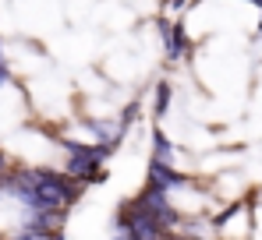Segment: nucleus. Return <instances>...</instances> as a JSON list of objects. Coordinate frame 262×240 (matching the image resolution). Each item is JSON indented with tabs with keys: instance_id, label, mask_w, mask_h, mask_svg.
Returning <instances> with one entry per match:
<instances>
[{
	"instance_id": "nucleus-1",
	"label": "nucleus",
	"mask_w": 262,
	"mask_h": 240,
	"mask_svg": "<svg viewBox=\"0 0 262 240\" xmlns=\"http://www.w3.org/2000/svg\"><path fill=\"white\" fill-rule=\"evenodd\" d=\"M25 177H29V191H32L39 212L71 215V208L85 195V187H78L71 177L60 173V166H29L25 162Z\"/></svg>"
},
{
	"instance_id": "nucleus-2",
	"label": "nucleus",
	"mask_w": 262,
	"mask_h": 240,
	"mask_svg": "<svg viewBox=\"0 0 262 240\" xmlns=\"http://www.w3.org/2000/svg\"><path fill=\"white\" fill-rule=\"evenodd\" d=\"M131 208H138L142 215H149V219H156L167 233H174L177 223H181V208L174 205V198L167 195V191H160V187H152V184H142L135 195H131Z\"/></svg>"
},
{
	"instance_id": "nucleus-3",
	"label": "nucleus",
	"mask_w": 262,
	"mask_h": 240,
	"mask_svg": "<svg viewBox=\"0 0 262 240\" xmlns=\"http://www.w3.org/2000/svg\"><path fill=\"white\" fill-rule=\"evenodd\" d=\"M156 32H160V46H163V60L167 64H181L191 57L195 42L188 39L184 32V21L181 18H167V14H156Z\"/></svg>"
},
{
	"instance_id": "nucleus-4",
	"label": "nucleus",
	"mask_w": 262,
	"mask_h": 240,
	"mask_svg": "<svg viewBox=\"0 0 262 240\" xmlns=\"http://www.w3.org/2000/svg\"><path fill=\"white\" fill-rule=\"evenodd\" d=\"M145 184H152V187H160V191H167V195L174 198L177 191H191V187H195V177H188L184 170H177L170 162L149 159L145 162Z\"/></svg>"
},
{
	"instance_id": "nucleus-5",
	"label": "nucleus",
	"mask_w": 262,
	"mask_h": 240,
	"mask_svg": "<svg viewBox=\"0 0 262 240\" xmlns=\"http://www.w3.org/2000/svg\"><path fill=\"white\" fill-rule=\"evenodd\" d=\"M149 159H156V162H170L174 166L177 159V145L167 138V131H163V124H149Z\"/></svg>"
},
{
	"instance_id": "nucleus-6",
	"label": "nucleus",
	"mask_w": 262,
	"mask_h": 240,
	"mask_svg": "<svg viewBox=\"0 0 262 240\" xmlns=\"http://www.w3.org/2000/svg\"><path fill=\"white\" fill-rule=\"evenodd\" d=\"M170 106H174V85L167 78H160L156 88H152V124H163L167 113H170Z\"/></svg>"
},
{
	"instance_id": "nucleus-7",
	"label": "nucleus",
	"mask_w": 262,
	"mask_h": 240,
	"mask_svg": "<svg viewBox=\"0 0 262 240\" xmlns=\"http://www.w3.org/2000/svg\"><path fill=\"white\" fill-rule=\"evenodd\" d=\"M138 113H142V95H135V99H128L121 110H117V131H121V138H128V131L138 124Z\"/></svg>"
},
{
	"instance_id": "nucleus-8",
	"label": "nucleus",
	"mask_w": 262,
	"mask_h": 240,
	"mask_svg": "<svg viewBox=\"0 0 262 240\" xmlns=\"http://www.w3.org/2000/svg\"><path fill=\"white\" fill-rule=\"evenodd\" d=\"M18 85V75H14V64H11V57H7V42L0 36V92L4 88H14Z\"/></svg>"
},
{
	"instance_id": "nucleus-9",
	"label": "nucleus",
	"mask_w": 262,
	"mask_h": 240,
	"mask_svg": "<svg viewBox=\"0 0 262 240\" xmlns=\"http://www.w3.org/2000/svg\"><path fill=\"white\" fill-rule=\"evenodd\" d=\"M7 237H11V240H50V233H46V230H39V226H29V223H21V226H14Z\"/></svg>"
},
{
	"instance_id": "nucleus-10",
	"label": "nucleus",
	"mask_w": 262,
	"mask_h": 240,
	"mask_svg": "<svg viewBox=\"0 0 262 240\" xmlns=\"http://www.w3.org/2000/svg\"><path fill=\"white\" fill-rule=\"evenodd\" d=\"M184 4H188V0H163V14L170 18V14H174V11H181Z\"/></svg>"
},
{
	"instance_id": "nucleus-11",
	"label": "nucleus",
	"mask_w": 262,
	"mask_h": 240,
	"mask_svg": "<svg viewBox=\"0 0 262 240\" xmlns=\"http://www.w3.org/2000/svg\"><path fill=\"white\" fill-rule=\"evenodd\" d=\"M11 156H7V152H4V145H0V177H4V173H7V170H11Z\"/></svg>"
},
{
	"instance_id": "nucleus-12",
	"label": "nucleus",
	"mask_w": 262,
	"mask_h": 240,
	"mask_svg": "<svg viewBox=\"0 0 262 240\" xmlns=\"http://www.w3.org/2000/svg\"><path fill=\"white\" fill-rule=\"evenodd\" d=\"M50 240H68V237H64V230H60V233H50Z\"/></svg>"
},
{
	"instance_id": "nucleus-13",
	"label": "nucleus",
	"mask_w": 262,
	"mask_h": 240,
	"mask_svg": "<svg viewBox=\"0 0 262 240\" xmlns=\"http://www.w3.org/2000/svg\"><path fill=\"white\" fill-rule=\"evenodd\" d=\"M110 240H131V237H128V233H114Z\"/></svg>"
},
{
	"instance_id": "nucleus-14",
	"label": "nucleus",
	"mask_w": 262,
	"mask_h": 240,
	"mask_svg": "<svg viewBox=\"0 0 262 240\" xmlns=\"http://www.w3.org/2000/svg\"><path fill=\"white\" fill-rule=\"evenodd\" d=\"M245 4H252V7H262V0H245Z\"/></svg>"
},
{
	"instance_id": "nucleus-15",
	"label": "nucleus",
	"mask_w": 262,
	"mask_h": 240,
	"mask_svg": "<svg viewBox=\"0 0 262 240\" xmlns=\"http://www.w3.org/2000/svg\"><path fill=\"white\" fill-rule=\"evenodd\" d=\"M259 36H262V18H259Z\"/></svg>"
},
{
	"instance_id": "nucleus-16",
	"label": "nucleus",
	"mask_w": 262,
	"mask_h": 240,
	"mask_svg": "<svg viewBox=\"0 0 262 240\" xmlns=\"http://www.w3.org/2000/svg\"><path fill=\"white\" fill-rule=\"evenodd\" d=\"M0 240H11V237H4V233H0Z\"/></svg>"
}]
</instances>
